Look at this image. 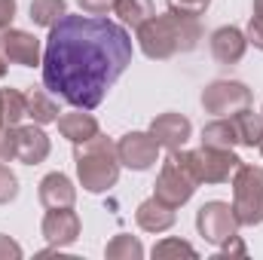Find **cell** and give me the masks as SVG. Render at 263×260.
I'll list each match as a JSON object with an SVG mask.
<instances>
[{
    "instance_id": "cell-1",
    "label": "cell",
    "mask_w": 263,
    "mask_h": 260,
    "mask_svg": "<svg viewBox=\"0 0 263 260\" xmlns=\"http://www.w3.org/2000/svg\"><path fill=\"white\" fill-rule=\"evenodd\" d=\"M132 65L129 31L104 15H70L49 28L43 86L80 110H95Z\"/></svg>"
},
{
    "instance_id": "cell-2",
    "label": "cell",
    "mask_w": 263,
    "mask_h": 260,
    "mask_svg": "<svg viewBox=\"0 0 263 260\" xmlns=\"http://www.w3.org/2000/svg\"><path fill=\"white\" fill-rule=\"evenodd\" d=\"M202 40V25L193 15H178V12H165V15H153L138 28V43L141 52L153 62H165L175 59L181 52H193Z\"/></svg>"
},
{
    "instance_id": "cell-3",
    "label": "cell",
    "mask_w": 263,
    "mask_h": 260,
    "mask_svg": "<svg viewBox=\"0 0 263 260\" xmlns=\"http://www.w3.org/2000/svg\"><path fill=\"white\" fill-rule=\"evenodd\" d=\"M73 162H77V178L86 193H107L120 181L117 144L104 138L101 132L83 144H73Z\"/></svg>"
},
{
    "instance_id": "cell-4",
    "label": "cell",
    "mask_w": 263,
    "mask_h": 260,
    "mask_svg": "<svg viewBox=\"0 0 263 260\" xmlns=\"http://www.w3.org/2000/svg\"><path fill=\"white\" fill-rule=\"evenodd\" d=\"M199 187L196 169H193V159H190V150L178 147V150H168L159 175H156V184H153V196L162 199L165 205L172 208H181L184 202H190L193 193Z\"/></svg>"
},
{
    "instance_id": "cell-5",
    "label": "cell",
    "mask_w": 263,
    "mask_h": 260,
    "mask_svg": "<svg viewBox=\"0 0 263 260\" xmlns=\"http://www.w3.org/2000/svg\"><path fill=\"white\" fill-rule=\"evenodd\" d=\"M233 211L239 227L263 224V169L242 162L233 175Z\"/></svg>"
},
{
    "instance_id": "cell-6",
    "label": "cell",
    "mask_w": 263,
    "mask_h": 260,
    "mask_svg": "<svg viewBox=\"0 0 263 260\" xmlns=\"http://www.w3.org/2000/svg\"><path fill=\"white\" fill-rule=\"evenodd\" d=\"M202 107L211 117H233L242 107H251V89L239 80H214L202 89Z\"/></svg>"
},
{
    "instance_id": "cell-7",
    "label": "cell",
    "mask_w": 263,
    "mask_h": 260,
    "mask_svg": "<svg viewBox=\"0 0 263 260\" xmlns=\"http://www.w3.org/2000/svg\"><path fill=\"white\" fill-rule=\"evenodd\" d=\"M196 230L199 236L211 245H223L230 236L239 233V220H236V211L230 202H220V199H211L205 202L196 211Z\"/></svg>"
},
{
    "instance_id": "cell-8",
    "label": "cell",
    "mask_w": 263,
    "mask_h": 260,
    "mask_svg": "<svg viewBox=\"0 0 263 260\" xmlns=\"http://www.w3.org/2000/svg\"><path fill=\"white\" fill-rule=\"evenodd\" d=\"M190 159H193L199 184H227L236 175V169L242 165V159L233 150H214V147L190 150Z\"/></svg>"
},
{
    "instance_id": "cell-9",
    "label": "cell",
    "mask_w": 263,
    "mask_h": 260,
    "mask_svg": "<svg viewBox=\"0 0 263 260\" xmlns=\"http://www.w3.org/2000/svg\"><path fill=\"white\" fill-rule=\"evenodd\" d=\"M117 156H120V165L132 172H147L159 159V144L150 132H126L117 141Z\"/></svg>"
},
{
    "instance_id": "cell-10",
    "label": "cell",
    "mask_w": 263,
    "mask_h": 260,
    "mask_svg": "<svg viewBox=\"0 0 263 260\" xmlns=\"http://www.w3.org/2000/svg\"><path fill=\"white\" fill-rule=\"evenodd\" d=\"M0 49L6 55V62L22 67H37L43 62V46L34 34L28 31H18V28H6L0 31Z\"/></svg>"
},
{
    "instance_id": "cell-11",
    "label": "cell",
    "mask_w": 263,
    "mask_h": 260,
    "mask_svg": "<svg viewBox=\"0 0 263 260\" xmlns=\"http://www.w3.org/2000/svg\"><path fill=\"white\" fill-rule=\"evenodd\" d=\"M40 233L52 248H67L80 239V214L73 208H49L40 224Z\"/></svg>"
},
{
    "instance_id": "cell-12",
    "label": "cell",
    "mask_w": 263,
    "mask_h": 260,
    "mask_svg": "<svg viewBox=\"0 0 263 260\" xmlns=\"http://www.w3.org/2000/svg\"><path fill=\"white\" fill-rule=\"evenodd\" d=\"M52 144L43 126L31 123V126H15V159L25 165H40L49 156Z\"/></svg>"
},
{
    "instance_id": "cell-13",
    "label": "cell",
    "mask_w": 263,
    "mask_h": 260,
    "mask_svg": "<svg viewBox=\"0 0 263 260\" xmlns=\"http://www.w3.org/2000/svg\"><path fill=\"white\" fill-rule=\"evenodd\" d=\"M190 132H193L190 120H187L184 114H175V110L159 114V117H153V123H150V135H153L156 144L165 147V150H178V147H184L187 138H190Z\"/></svg>"
},
{
    "instance_id": "cell-14",
    "label": "cell",
    "mask_w": 263,
    "mask_h": 260,
    "mask_svg": "<svg viewBox=\"0 0 263 260\" xmlns=\"http://www.w3.org/2000/svg\"><path fill=\"white\" fill-rule=\"evenodd\" d=\"M245 49H248V37H245V31H239L233 25H223L211 34V55L217 65H239Z\"/></svg>"
},
{
    "instance_id": "cell-15",
    "label": "cell",
    "mask_w": 263,
    "mask_h": 260,
    "mask_svg": "<svg viewBox=\"0 0 263 260\" xmlns=\"http://www.w3.org/2000/svg\"><path fill=\"white\" fill-rule=\"evenodd\" d=\"M37 196H40L43 208H73V202H77V187H73V181H70L67 175L49 172V175L40 181Z\"/></svg>"
},
{
    "instance_id": "cell-16",
    "label": "cell",
    "mask_w": 263,
    "mask_h": 260,
    "mask_svg": "<svg viewBox=\"0 0 263 260\" xmlns=\"http://www.w3.org/2000/svg\"><path fill=\"white\" fill-rule=\"evenodd\" d=\"M135 220H138V227H141L144 233H165V230H172V227H175L178 214H175V208H172V205H165L162 199L150 196V199H144V202L138 205Z\"/></svg>"
},
{
    "instance_id": "cell-17",
    "label": "cell",
    "mask_w": 263,
    "mask_h": 260,
    "mask_svg": "<svg viewBox=\"0 0 263 260\" xmlns=\"http://www.w3.org/2000/svg\"><path fill=\"white\" fill-rule=\"evenodd\" d=\"M59 132H62V138H67L70 144H83V141H89V138H95L98 135V120L92 117V114H86V110H70V114H62L59 120Z\"/></svg>"
},
{
    "instance_id": "cell-18",
    "label": "cell",
    "mask_w": 263,
    "mask_h": 260,
    "mask_svg": "<svg viewBox=\"0 0 263 260\" xmlns=\"http://www.w3.org/2000/svg\"><path fill=\"white\" fill-rule=\"evenodd\" d=\"M230 120H233V129H236L239 144H245V147H257L260 144V138H263V117L260 114H254L251 107H242Z\"/></svg>"
},
{
    "instance_id": "cell-19",
    "label": "cell",
    "mask_w": 263,
    "mask_h": 260,
    "mask_svg": "<svg viewBox=\"0 0 263 260\" xmlns=\"http://www.w3.org/2000/svg\"><path fill=\"white\" fill-rule=\"evenodd\" d=\"M25 101H28V117L37 126H49V123L59 120V104H55V98L46 89H28Z\"/></svg>"
},
{
    "instance_id": "cell-20",
    "label": "cell",
    "mask_w": 263,
    "mask_h": 260,
    "mask_svg": "<svg viewBox=\"0 0 263 260\" xmlns=\"http://www.w3.org/2000/svg\"><path fill=\"white\" fill-rule=\"evenodd\" d=\"M239 144L236 129H233V120H211L205 129H202V147H214V150H233Z\"/></svg>"
},
{
    "instance_id": "cell-21",
    "label": "cell",
    "mask_w": 263,
    "mask_h": 260,
    "mask_svg": "<svg viewBox=\"0 0 263 260\" xmlns=\"http://www.w3.org/2000/svg\"><path fill=\"white\" fill-rule=\"evenodd\" d=\"M117 15L123 18V25H132L135 31L147 22V18H153L156 15V6H153V0H117Z\"/></svg>"
},
{
    "instance_id": "cell-22",
    "label": "cell",
    "mask_w": 263,
    "mask_h": 260,
    "mask_svg": "<svg viewBox=\"0 0 263 260\" xmlns=\"http://www.w3.org/2000/svg\"><path fill=\"white\" fill-rule=\"evenodd\" d=\"M67 15L65 0H31V22L40 28H52Z\"/></svg>"
},
{
    "instance_id": "cell-23",
    "label": "cell",
    "mask_w": 263,
    "mask_h": 260,
    "mask_svg": "<svg viewBox=\"0 0 263 260\" xmlns=\"http://www.w3.org/2000/svg\"><path fill=\"white\" fill-rule=\"evenodd\" d=\"M104 254L110 260H141L144 257V245H141L135 236H129V233H120V236H114V239L107 242Z\"/></svg>"
},
{
    "instance_id": "cell-24",
    "label": "cell",
    "mask_w": 263,
    "mask_h": 260,
    "mask_svg": "<svg viewBox=\"0 0 263 260\" xmlns=\"http://www.w3.org/2000/svg\"><path fill=\"white\" fill-rule=\"evenodd\" d=\"M0 104H3L6 126H18L28 117V101H25V92L18 89H0Z\"/></svg>"
},
{
    "instance_id": "cell-25",
    "label": "cell",
    "mask_w": 263,
    "mask_h": 260,
    "mask_svg": "<svg viewBox=\"0 0 263 260\" xmlns=\"http://www.w3.org/2000/svg\"><path fill=\"white\" fill-rule=\"evenodd\" d=\"M181 254L184 257H199L196 248L184 239H162V242L153 245V257H181Z\"/></svg>"
},
{
    "instance_id": "cell-26",
    "label": "cell",
    "mask_w": 263,
    "mask_h": 260,
    "mask_svg": "<svg viewBox=\"0 0 263 260\" xmlns=\"http://www.w3.org/2000/svg\"><path fill=\"white\" fill-rule=\"evenodd\" d=\"M15 196H18V178L6 162H0V205L12 202Z\"/></svg>"
},
{
    "instance_id": "cell-27",
    "label": "cell",
    "mask_w": 263,
    "mask_h": 260,
    "mask_svg": "<svg viewBox=\"0 0 263 260\" xmlns=\"http://www.w3.org/2000/svg\"><path fill=\"white\" fill-rule=\"evenodd\" d=\"M168 3V12H178V15H205V9L211 6V0H165Z\"/></svg>"
},
{
    "instance_id": "cell-28",
    "label": "cell",
    "mask_w": 263,
    "mask_h": 260,
    "mask_svg": "<svg viewBox=\"0 0 263 260\" xmlns=\"http://www.w3.org/2000/svg\"><path fill=\"white\" fill-rule=\"evenodd\" d=\"M15 159V126H0V162Z\"/></svg>"
},
{
    "instance_id": "cell-29",
    "label": "cell",
    "mask_w": 263,
    "mask_h": 260,
    "mask_svg": "<svg viewBox=\"0 0 263 260\" xmlns=\"http://www.w3.org/2000/svg\"><path fill=\"white\" fill-rule=\"evenodd\" d=\"M77 3L86 15H107L117 6V0H77Z\"/></svg>"
},
{
    "instance_id": "cell-30",
    "label": "cell",
    "mask_w": 263,
    "mask_h": 260,
    "mask_svg": "<svg viewBox=\"0 0 263 260\" xmlns=\"http://www.w3.org/2000/svg\"><path fill=\"white\" fill-rule=\"evenodd\" d=\"M248 254V248H245V242L239 239V233L236 236H230L223 245H220V254L217 257H245Z\"/></svg>"
},
{
    "instance_id": "cell-31",
    "label": "cell",
    "mask_w": 263,
    "mask_h": 260,
    "mask_svg": "<svg viewBox=\"0 0 263 260\" xmlns=\"http://www.w3.org/2000/svg\"><path fill=\"white\" fill-rule=\"evenodd\" d=\"M18 257H22V245L0 233V260H18Z\"/></svg>"
},
{
    "instance_id": "cell-32",
    "label": "cell",
    "mask_w": 263,
    "mask_h": 260,
    "mask_svg": "<svg viewBox=\"0 0 263 260\" xmlns=\"http://www.w3.org/2000/svg\"><path fill=\"white\" fill-rule=\"evenodd\" d=\"M245 37H248V43H251L254 49H260V52H263V22H260V18H254V15H251Z\"/></svg>"
},
{
    "instance_id": "cell-33",
    "label": "cell",
    "mask_w": 263,
    "mask_h": 260,
    "mask_svg": "<svg viewBox=\"0 0 263 260\" xmlns=\"http://www.w3.org/2000/svg\"><path fill=\"white\" fill-rule=\"evenodd\" d=\"M15 0H0V31H6L9 25H12V18H15Z\"/></svg>"
},
{
    "instance_id": "cell-34",
    "label": "cell",
    "mask_w": 263,
    "mask_h": 260,
    "mask_svg": "<svg viewBox=\"0 0 263 260\" xmlns=\"http://www.w3.org/2000/svg\"><path fill=\"white\" fill-rule=\"evenodd\" d=\"M254 18L263 22V0H254Z\"/></svg>"
},
{
    "instance_id": "cell-35",
    "label": "cell",
    "mask_w": 263,
    "mask_h": 260,
    "mask_svg": "<svg viewBox=\"0 0 263 260\" xmlns=\"http://www.w3.org/2000/svg\"><path fill=\"white\" fill-rule=\"evenodd\" d=\"M6 65H9V62H6V55H3V49H0V80L6 77Z\"/></svg>"
},
{
    "instance_id": "cell-36",
    "label": "cell",
    "mask_w": 263,
    "mask_h": 260,
    "mask_svg": "<svg viewBox=\"0 0 263 260\" xmlns=\"http://www.w3.org/2000/svg\"><path fill=\"white\" fill-rule=\"evenodd\" d=\"M0 126H6V120H3V104H0Z\"/></svg>"
},
{
    "instance_id": "cell-37",
    "label": "cell",
    "mask_w": 263,
    "mask_h": 260,
    "mask_svg": "<svg viewBox=\"0 0 263 260\" xmlns=\"http://www.w3.org/2000/svg\"><path fill=\"white\" fill-rule=\"evenodd\" d=\"M257 147H260V153H263V138H260V144H257Z\"/></svg>"
},
{
    "instance_id": "cell-38",
    "label": "cell",
    "mask_w": 263,
    "mask_h": 260,
    "mask_svg": "<svg viewBox=\"0 0 263 260\" xmlns=\"http://www.w3.org/2000/svg\"><path fill=\"white\" fill-rule=\"evenodd\" d=\"M260 117H263V107H260Z\"/></svg>"
}]
</instances>
